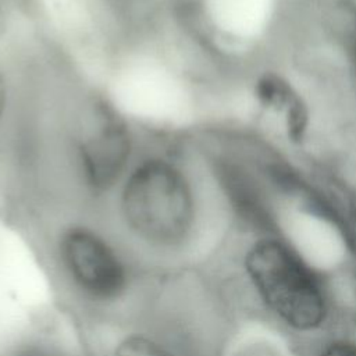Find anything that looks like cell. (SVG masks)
Returning a JSON list of instances; mask_svg holds the SVG:
<instances>
[{"instance_id":"1","label":"cell","mask_w":356,"mask_h":356,"mask_svg":"<svg viewBox=\"0 0 356 356\" xmlns=\"http://www.w3.org/2000/svg\"><path fill=\"white\" fill-rule=\"evenodd\" d=\"M38 128L46 175L93 200L108 199L146 131L111 93L83 81L56 92Z\"/></svg>"},{"instance_id":"2","label":"cell","mask_w":356,"mask_h":356,"mask_svg":"<svg viewBox=\"0 0 356 356\" xmlns=\"http://www.w3.org/2000/svg\"><path fill=\"white\" fill-rule=\"evenodd\" d=\"M214 189L191 131H145L142 145L110 200L124 227L159 246L195 232Z\"/></svg>"},{"instance_id":"3","label":"cell","mask_w":356,"mask_h":356,"mask_svg":"<svg viewBox=\"0 0 356 356\" xmlns=\"http://www.w3.org/2000/svg\"><path fill=\"white\" fill-rule=\"evenodd\" d=\"M245 270L264 305L288 327L313 331L324 323L327 305L318 281L286 242L259 236L245 254Z\"/></svg>"},{"instance_id":"4","label":"cell","mask_w":356,"mask_h":356,"mask_svg":"<svg viewBox=\"0 0 356 356\" xmlns=\"http://www.w3.org/2000/svg\"><path fill=\"white\" fill-rule=\"evenodd\" d=\"M60 253L74 281L89 295L110 299L124 289L125 271L120 257L90 225H68L60 236Z\"/></svg>"},{"instance_id":"5","label":"cell","mask_w":356,"mask_h":356,"mask_svg":"<svg viewBox=\"0 0 356 356\" xmlns=\"http://www.w3.org/2000/svg\"><path fill=\"white\" fill-rule=\"evenodd\" d=\"M97 29L117 42L140 40L172 17L177 0H79Z\"/></svg>"},{"instance_id":"6","label":"cell","mask_w":356,"mask_h":356,"mask_svg":"<svg viewBox=\"0 0 356 356\" xmlns=\"http://www.w3.org/2000/svg\"><path fill=\"white\" fill-rule=\"evenodd\" d=\"M25 83L17 61L0 40V139L17 129L25 108Z\"/></svg>"},{"instance_id":"7","label":"cell","mask_w":356,"mask_h":356,"mask_svg":"<svg viewBox=\"0 0 356 356\" xmlns=\"http://www.w3.org/2000/svg\"><path fill=\"white\" fill-rule=\"evenodd\" d=\"M115 356H170L159 343L145 337H129L120 343Z\"/></svg>"},{"instance_id":"8","label":"cell","mask_w":356,"mask_h":356,"mask_svg":"<svg viewBox=\"0 0 356 356\" xmlns=\"http://www.w3.org/2000/svg\"><path fill=\"white\" fill-rule=\"evenodd\" d=\"M320 356H356V345L348 341H335L330 343Z\"/></svg>"},{"instance_id":"9","label":"cell","mask_w":356,"mask_h":356,"mask_svg":"<svg viewBox=\"0 0 356 356\" xmlns=\"http://www.w3.org/2000/svg\"><path fill=\"white\" fill-rule=\"evenodd\" d=\"M21 356H46V355H39V353H28V355H21Z\"/></svg>"}]
</instances>
